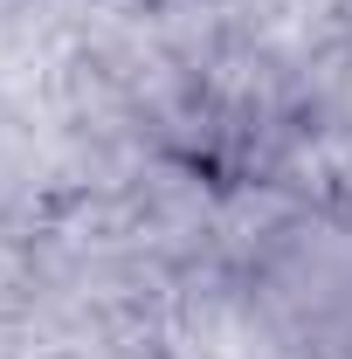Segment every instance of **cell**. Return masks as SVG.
Returning <instances> with one entry per match:
<instances>
[{
  "label": "cell",
  "instance_id": "obj_1",
  "mask_svg": "<svg viewBox=\"0 0 352 359\" xmlns=\"http://www.w3.org/2000/svg\"><path fill=\"white\" fill-rule=\"evenodd\" d=\"M235 290L256 332L297 359H352V208L283 201L249 235Z\"/></svg>",
  "mask_w": 352,
  "mask_h": 359
}]
</instances>
